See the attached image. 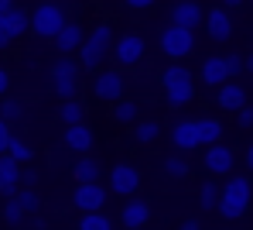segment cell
Here are the masks:
<instances>
[{
  "mask_svg": "<svg viewBox=\"0 0 253 230\" xmlns=\"http://www.w3.org/2000/svg\"><path fill=\"white\" fill-rule=\"evenodd\" d=\"M92 141H96V134H92V127L89 124H69L65 127V144L72 148V151H79V155H85V151H92Z\"/></svg>",
  "mask_w": 253,
  "mask_h": 230,
  "instance_id": "obj_15",
  "label": "cell"
},
{
  "mask_svg": "<svg viewBox=\"0 0 253 230\" xmlns=\"http://www.w3.org/2000/svg\"><path fill=\"white\" fill-rule=\"evenodd\" d=\"M222 230H229V227H222Z\"/></svg>",
  "mask_w": 253,
  "mask_h": 230,
  "instance_id": "obj_47",
  "label": "cell"
},
{
  "mask_svg": "<svg viewBox=\"0 0 253 230\" xmlns=\"http://www.w3.org/2000/svg\"><path fill=\"white\" fill-rule=\"evenodd\" d=\"M65 28V10L58 3H38L31 10V31L42 35V38H55L58 31Z\"/></svg>",
  "mask_w": 253,
  "mask_h": 230,
  "instance_id": "obj_4",
  "label": "cell"
},
{
  "mask_svg": "<svg viewBox=\"0 0 253 230\" xmlns=\"http://www.w3.org/2000/svg\"><path fill=\"white\" fill-rule=\"evenodd\" d=\"M110 52H113V62H117V65H124V69L140 65V58H144V38L130 31V35H124V38H117Z\"/></svg>",
  "mask_w": 253,
  "mask_h": 230,
  "instance_id": "obj_7",
  "label": "cell"
},
{
  "mask_svg": "<svg viewBox=\"0 0 253 230\" xmlns=\"http://www.w3.org/2000/svg\"><path fill=\"white\" fill-rule=\"evenodd\" d=\"M10 138H14V134H10V124H7V120H0V155H7Z\"/></svg>",
  "mask_w": 253,
  "mask_h": 230,
  "instance_id": "obj_38",
  "label": "cell"
},
{
  "mask_svg": "<svg viewBox=\"0 0 253 230\" xmlns=\"http://www.w3.org/2000/svg\"><path fill=\"white\" fill-rule=\"evenodd\" d=\"M79 230H113V224H110V217H103V210H96V213H83Z\"/></svg>",
  "mask_w": 253,
  "mask_h": 230,
  "instance_id": "obj_30",
  "label": "cell"
},
{
  "mask_svg": "<svg viewBox=\"0 0 253 230\" xmlns=\"http://www.w3.org/2000/svg\"><path fill=\"white\" fill-rule=\"evenodd\" d=\"M51 90H55V96H76V90H79V65L69 58V55H62L55 65H51Z\"/></svg>",
  "mask_w": 253,
  "mask_h": 230,
  "instance_id": "obj_5",
  "label": "cell"
},
{
  "mask_svg": "<svg viewBox=\"0 0 253 230\" xmlns=\"http://www.w3.org/2000/svg\"><path fill=\"white\" fill-rule=\"evenodd\" d=\"M236 124H240V127H247V131L253 127V103H243V107L236 110Z\"/></svg>",
  "mask_w": 253,
  "mask_h": 230,
  "instance_id": "obj_36",
  "label": "cell"
},
{
  "mask_svg": "<svg viewBox=\"0 0 253 230\" xmlns=\"http://www.w3.org/2000/svg\"><path fill=\"white\" fill-rule=\"evenodd\" d=\"M178 230H202V224H199V220H185Z\"/></svg>",
  "mask_w": 253,
  "mask_h": 230,
  "instance_id": "obj_42",
  "label": "cell"
},
{
  "mask_svg": "<svg viewBox=\"0 0 253 230\" xmlns=\"http://www.w3.org/2000/svg\"><path fill=\"white\" fill-rule=\"evenodd\" d=\"M17 185H21V165L10 155H0V192L3 196H14Z\"/></svg>",
  "mask_w": 253,
  "mask_h": 230,
  "instance_id": "obj_17",
  "label": "cell"
},
{
  "mask_svg": "<svg viewBox=\"0 0 253 230\" xmlns=\"http://www.w3.org/2000/svg\"><path fill=\"white\" fill-rule=\"evenodd\" d=\"M199 206H202V210H215V206H219V185L215 182H206L199 189Z\"/></svg>",
  "mask_w": 253,
  "mask_h": 230,
  "instance_id": "obj_32",
  "label": "cell"
},
{
  "mask_svg": "<svg viewBox=\"0 0 253 230\" xmlns=\"http://www.w3.org/2000/svg\"><path fill=\"white\" fill-rule=\"evenodd\" d=\"M137 117H140V107L133 100H117V107H113V120L117 124H133Z\"/></svg>",
  "mask_w": 253,
  "mask_h": 230,
  "instance_id": "obj_26",
  "label": "cell"
},
{
  "mask_svg": "<svg viewBox=\"0 0 253 230\" xmlns=\"http://www.w3.org/2000/svg\"><path fill=\"white\" fill-rule=\"evenodd\" d=\"M120 220H124L126 230H144L147 224H151V203H147V199H140L137 192H133V196H126L124 210H120Z\"/></svg>",
  "mask_w": 253,
  "mask_h": 230,
  "instance_id": "obj_11",
  "label": "cell"
},
{
  "mask_svg": "<svg viewBox=\"0 0 253 230\" xmlns=\"http://www.w3.org/2000/svg\"><path fill=\"white\" fill-rule=\"evenodd\" d=\"M124 3L130 7V10H147V7H154L158 0H124Z\"/></svg>",
  "mask_w": 253,
  "mask_h": 230,
  "instance_id": "obj_39",
  "label": "cell"
},
{
  "mask_svg": "<svg viewBox=\"0 0 253 230\" xmlns=\"http://www.w3.org/2000/svg\"><path fill=\"white\" fill-rule=\"evenodd\" d=\"M188 83H192V72H188L185 65H178V62H174V65H168V69L161 72V86H165V90H174V86H188Z\"/></svg>",
  "mask_w": 253,
  "mask_h": 230,
  "instance_id": "obj_21",
  "label": "cell"
},
{
  "mask_svg": "<svg viewBox=\"0 0 253 230\" xmlns=\"http://www.w3.org/2000/svg\"><path fill=\"white\" fill-rule=\"evenodd\" d=\"M7 24H10V35H14V38H21V35L31 28V10L10 7V10H7Z\"/></svg>",
  "mask_w": 253,
  "mask_h": 230,
  "instance_id": "obj_24",
  "label": "cell"
},
{
  "mask_svg": "<svg viewBox=\"0 0 253 230\" xmlns=\"http://www.w3.org/2000/svg\"><path fill=\"white\" fill-rule=\"evenodd\" d=\"M126 90V79L120 69H103L99 76H96V83H92V93L99 96V100H106V103H113V100H120Z\"/></svg>",
  "mask_w": 253,
  "mask_h": 230,
  "instance_id": "obj_10",
  "label": "cell"
},
{
  "mask_svg": "<svg viewBox=\"0 0 253 230\" xmlns=\"http://www.w3.org/2000/svg\"><path fill=\"white\" fill-rule=\"evenodd\" d=\"M226 79H229V72H226V58H222V55H212V58L202 62V83H206V86L219 90Z\"/></svg>",
  "mask_w": 253,
  "mask_h": 230,
  "instance_id": "obj_18",
  "label": "cell"
},
{
  "mask_svg": "<svg viewBox=\"0 0 253 230\" xmlns=\"http://www.w3.org/2000/svg\"><path fill=\"white\" fill-rule=\"evenodd\" d=\"M226 72H229V79H236L240 72H247V58L243 55H226Z\"/></svg>",
  "mask_w": 253,
  "mask_h": 230,
  "instance_id": "obj_35",
  "label": "cell"
},
{
  "mask_svg": "<svg viewBox=\"0 0 253 230\" xmlns=\"http://www.w3.org/2000/svg\"><path fill=\"white\" fill-rule=\"evenodd\" d=\"M247 169H250V172H253V144H250V148H247Z\"/></svg>",
  "mask_w": 253,
  "mask_h": 230,
  "instance_id": "obj_44",
  "label": "cell"
},
{
  "mask_svg": "<svg viewBox=\"0 0 253 230\" xmlns=\"http://www.w3.org/2000/svg\"><path fill=\"white\" fill-rule=\"evenodd\" d=\"M21 182H24V185H35V182H38V172H35V169L21 172Z\"/></svg>",
  "mask_w": 253,
  "mask_h": 230,
  "instance_id": "obj_41",
  "label": "cell"
},
{
  "mask_svg": "<svg viewBox=\"0 0 253 230\" xmlns=\"http://www.w3.org/2000/svg\"><path fill=\"white\" fill-rule=\"evenodd\" d=\"M72 175H76L79 182H96V179H99V162L89 158V155H83V158L72 165Z\"/></svg>",
  "mask_w": 253,
  "mask_h": 230,
  "instance_id": "obj_23",
  "label": "cell"
},
{
  "mask_svg": "<svg viewBox=\"0 0 253 230\" xmlns=\"http://www.w3.org/2000/svg\"><path fill=\"white\" fill-rule=\"evenodd\" d=\"M58 117H62V124H83V120H85V107L79 103V100H72V96H69V100L62 103Z\"/></svg>",
  "mask_w": 253,
  "mask_h": 230,
  "instance_id": "obj_25",
  "label": "cell"
},
{
  "mask_svg": "<svg viewBox=\"0 0 253 230\" xmlns=\"http://www.w3.org/2000/svg\"><path fill=\"white\" fill-rule=\"evenodd\" d=\"M202 162H206V169H209L212 175H233L236 151H233L229 144L215 141V144H206V155H202Z\"/></svg>",
  "mask_w": 253,
  "mask_h": 230,
  "instance_id": "obj_6",
  "label": "cell"
},
{
  "mask_svg": "<svg viewBox=\"0 0 253 230\" xmlns=\"http://www.w3.org/2000/svg\"><path fill=\"white\" fill-rule=\"evenodd\" d=\"M168 96V107H185V103H192V96H195V83H188V86H174V90H165Z\"/></svg>",
  "mask_w": 253,
  "mask_h": 230,
  "instance_id": "obj_28",
  "label": "cell"
},
{
  "mask_svg": "<svg viewBox=\"0 0 253 230\" xmlns=\"http://www.w3.org/2000/svg\"><path fill=\"white\" fill-rule=\"evenodd\" d=\"M250 199H253V185L247 175H229V182L219 189V213H222V220H240V217H247V210H250Z\"/></svg>",
  "mask_w": 253,
  "mask_h": 230,
  "instance_id": "obj_1",
  "label": "cell"
},
{
  "mask_svg": "<svg viewBox=\"0 0 253 230\" xmlns=\"http://www.w3.org/2000/svg\"><path fill=\"white\" fill-rule=\"evenodd\" d=\"M7 155H10L17 165H24V162H31V155H35V151H31V144H28V141L10 138V144H7Z\"/></svg>",
  "mask_w": 253,
  "mask_h": 230,
  "instance_id": "obj_31",
  "label": "cell"
},
{
  "mask_svg": "<svg viewBox=\"0 0 253 230\" xmlns=\"http://www.w3.org/2000/svg\"><path fill=\"white\" fill-rule=\"evenodd\" d=\"M83 38H85L83 28H79V24H69V21H65V28H62V31H58V35H55L51 42H55V48H58L62 55H69V52H79Z\"/></svg>",
  "mask_w": 253,
  "mask_h": 230,
  "instance_id": "obj_19",
  "label": "cell"
},
{
  "mask_svg": "<svg viewBox=\"0 0 253 230\" xmlns=\"http://www.w3.org/2000/svg\"><path fill=\"white\" fill-rule=\"evenodd\" d=\"M240 3H243V0H222V7H226V10H233V7H240Z\"/></svg>",
  "mask_w": 253,
  "mask_h": 230,
  "instance_id": "obj_43",
  "label": "cell"
},
{
  "mask_svg": "<svg viewBox=\"0 0 253 230\" xmlns=\"http://www.w3.org/2000/svg\"><path fill=\"white\" fill-rule=\"evenodd\" d=\"M14 42V35H10V24H7V10L0 14V48L3 45H10Z\"/></svg>",
  "mask_w": 253,
  "mask_h": 230,
  "instance_id": "obj_37",
  "label": "cell"
},
{
  "mask_svg": "<svg viewBox=\"0 0 253 230\" xmlns=\"http://www.w3.org/2000/svg\"><path fill=\"white\" fill-rule=\"evenodd\" d=\"M14 199H17V206H21L24 213H35V210L42 206V199H38V192H35L31 185H24V189H17V192H14Z\"/></svg>",
  "mask_w": 253,
  "mask_h": 230,
  "instance_id": "obj_29",
  "label": "cell"
},
{
  "mask_svg": "<svg viewBox=\"0 0 253 230\" xmlns=\"http://www.w3.org/2000/svg\"><path fill=\"white\" fill-rule=\"evenodd\" d=\"M3 220H7L10 227H17V224L24 220V210L17 206V199H14V196H7V206H3Z\"/></svg>",
  "mask_w": 253,
  "mask_h": 230,
  "instance_id": "obj_34",
  "label": "cell"
},
{
  "mask_svg": "<svg viewBox=\"0 0 253 230\" xmlns=\"http://www.w3.org/2000/svg\"><path fill=\"white\" fill-rule=\"evenodd\" d=\"M110 48H113V28H110V24H96V28L89 31V38H83V45H79L83 69H99V65L106 62Z\"/></svg>",
  "mask_w": 253,
  "mask_h": 230,
  "instance_id": "obj_2",
  "label": "cell"
},
{
  "mask_svg": "<svg viewBox=\"0 0 253 230\" xmlns=\"http://www.w3.org/2000/svg\"><path fill=\"white\" fill-rule=\"evenodd\" d=\"M192 48H195V31H192V28L168 24V28L161 31V52H165L168 58L181 62L185 55H192Z\"/></svg>",
  "mask_w": 253,
  "mask_h": 230,
  "instance_id": "obj_3",
  "label": "cell"
},
{
  "mask_svg": "<svg viewBox=\"0 0 253 230\" xmlns=\"http://www.w3.org/2000/svg\"><path fill=\"white\" fill-rule=\"evenodd\" d=\"M161 169H165L168 179H185V175H188V162H185L181 155H168V158L161 162Z\"/></svg>",
  "mask_w": 253,
  "mask_h": 230,
  "instance_id": "obj_27",
  "label": "cell"
},
{
  "mask_svg": "<svg viewBox=\"0 0 253 230\" xmlns=\"http://www.w3.org/2000/svg\"><path fill=\"white\" fill-rule=\"evenodd\" d=\"M7 90H10V76H7V69L0 65V100L7 96Z\"/></svg>",
  "mask_w": 253,
  "mask_h": 230,
  "instance_id": "obj_40",
  "label": "cell"
},
{
  "mask_svg": "<svg viewBox=\"0 0 253 230\" xmlns=\"http://www.w3.org/2000/svg\"><path fill=\"white\" fill-rule=\"evenodd\" d=\"M158 134H161V124L158 120H133V141L137 144H151V141H158Z\"/></svg>",
  "mask_w": 253,
  "mask_h": 230,
  "instance_id": "obj_22",
  "label": "cell"
},
{
  "mask_svg": "<svg viewBox=\"0 0 253 230\" xmlns=\"http://www.w3.org/2000/svg\"><path fill=\"white\" fill-rule=\"evenodd\" d=\"M247 72H253V55H250V58H247Z\"/></svg>",
  "mask_w": 253,
  "mask_h": 230,
  "instance_id": "obj_46",
  "label": "cell"
},
{
  "mask_svg": "<svg viewBox=\"0 0 253 230\" xmlns=\"http://www.w3.org/2000/svg\"><path fill=\"white\" fill-rule=\"evenodd\" d=\"M103 203H106V185L99 182H79L72 192V206L79 213H96V210H103Z\"/></svg>",
  "mask_w": 253,
  "mask_h": 230,
  "instance_id": "obj_9",
  "label": "cell"
},
{
  "mask_svg": "<svg viewBox=\"0 0 253 230\" xmlns=\"http://www.w3.org/2000/svg\"><path fill=\"white\" fill-rule=\"evenodd\" d=\"M10 7H14V0H0V14H3V10H10Z\"/></svg>",
  "mask_w": 253,
  "mask_h": 230,
  "instance_id": "obj_45",
  "label": "cell"
},
{
  "mask_svg": "<svg viewBox=\"0 0 253 230\" xmlns=\"http://www.w3.org/2000/svg\"><path fill=\"white\" fill-rule=\"evenodd\" d=\"M113 196H133L137 189H140V172H137V165H130V162H120V165H113V172H110V185H106Z\"/></svg>",
  "mask_w": 253,
  "mask_h": 230,
  "instance_id": "obj_8",
  "label": "cell"
},
{
  "mask_svg": "<svg viewBox=\"0 0 253 230\" xmlns=\"http://www.w3.org/2000/svg\"><path fill=\"white\" fill-rule=\"evenodd\" d=\"M171 144H174L178 151H195V148H202V144H199V134H195V120H178V124L171 127Z\"/></svg>",
  "mask_w": 253,
  "mask_h": 230,
  "instance_id": "obj_16",
  "label": "cell"
},
{
  "mask_svg": "<svg viewBox=\"0 0 253 230\" xmlns=\"http://www.w3.org/2000/svg\"><path fill=\"white\" fill-rule=\"evenodd\" d=\"M202 17H206V10L199 7V0H178L174 7H171V24H181V28H199L202 24Z\"/></svg>",
  "mask_w": 253,
  "mask_h": 230,
  "instance_id": "obj_13",
  "label": "cell"
},
{
  "mask_svg": "<svg viewBox=\"0 0 253 230\" xmlns=\"http://www.w3.org/2000/svg\"><path fill=\"white\" fill-rule=\"evenodd\" d=\"M195 134H199V144H215V141H222V120H215V117H199V120H195Z\"/></svg>",
  "mask_w": 253,
  "mask_h": 230,
  "instance_id": "obj_20",
  "label": "cell"
},
{
  "mask_svg": "<svg viewBox=\"0 0 253 230\" xmlns=\"http://www.w3.org/2000/svg\"><path fill=\"white\" fill-rule=\"evenodd\" d=\"M21 114H24V107H21L17 100H7V96H3V103H0V120L14 124V120H21Z\"/></svg>",
  "mask_w": 253,
  "mask_h": 230,
  "instance_id": "obj_33",
  "label": "cell"
},
{
  "mask_svg": "<svg viewBox=\"0 0 253 230\" xmlns=\"http://www.w3.org/2000/svg\"><path fill=\"white\" fill-rule=\"evenodd\" d=\"M202 24L209 28L212 42H229V35H233V17H229L226 7H212V10H206Z\"/></svg>",
  "mask_w": 253,
  "mask_h": 230,
  "instance_id": "obj_12",
  "label": "cell"
},
{
  "mask_svg": "<svg viewBox=\"0 0 253 230\" xmlns=\"http://www.w3.org/2000/svg\"><path fill=\"white\" fill-rule=\"evenodd\" d=\"M247 96L250 93L243 90L240 83H233V79H226L219 90H215V103H219V110H226V114H236L243 103H247Z\"/></svg>",
  "mask_w": 253,
  "mask_h": 230,
  "instance_id": "obj_14",
  "label": "cell"
}]
</instances>
